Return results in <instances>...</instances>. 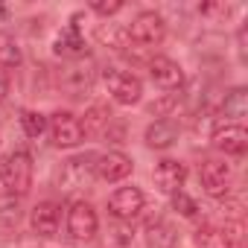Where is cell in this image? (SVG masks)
<instances>
[{"instance_id":"obj_25","label":"cell","mask_w":248,"mask_h":248,"mask_svg":"<svg viewBox=\"0 0 248 248\" xmlns=\"http://www.w3.org/2000/svg\"><path fill=\"white\" fill-rule=\"evenodd\" d=\"M172 210L181 213L184 219H193V216L199 213V204H196L193 196H187L184 190H178V193H172Z\"/></svg>"},{"instance_id":"obj_6","label":"cell","mask_w":248,"mask_h":248,"mask_svg":"<svg viewBox=\"0 0 248 248\" xmlns=\"http://www.w3.org/2000/svg\"><path fill=\"white\" fill-rule=\"evenodd\" d=\"M93 178H96V155H93V152H88V155H73L70 161H64L62 175H59V181H62L64 190H82V187H88Z\"/></svg>"},{"instance_id":"obj_30","label":"cell","mask_w":248,"mask_h":248,"mask_svg":"<svg viewBox=\"0 0 248 248\" xmlns=\"http://www.w3.org/2000/svg\"><path fill=\"white\" fill-rule=\"evenodd\" d=\"M6 15H9V9H6V6H0V18H6Z\"/></svg>"},{"instance_id":"obj_4","label":"cell","mask_w":248,"mask_h":248,"mask_svg":"<svg viewBox=\"0 0 248 248\" xmlns=\"http://www.w3.org/2000/svg\"><path fill=\"white\" fill-rule=\"evenodd\" d=\"M47 132L53 146L59 149H73L82 143V126H79V117L70 111H53L47 120Z\"/></svg>"},{"instance_id":"obj_19","label":"cell","mask_w":248,"mask_h":248,"mask_svg":"<svg viewBox=\"0 0 248 248\" xmlns=\"http://www.w3.org/2000/svg\"><path fill=\"white\" fill-rule=\"evenodd\" d=\"M222 114H225V117H231V123L242 120V117L248 114V91H245V88H233L231 93H225Z\"/></svg>"},{"instance_id":"obj_14","label":"cell","mask_w":248,"mask_h":248,"mask_svg":"<svg viewBox=\"0 0 248 248\" xmlns=\"http://www.w3.org/2000/svg\"><path fill=\"white\" fill-rule=\"evenodd\" d=\"M30 222H32V231L38 236H56L59 233V225H62V207L56 202H38L32 207Z\"/></svg>"},{"instance_id":"obj_8","label":"cell","mask_w":248,"mask_h":248,"mask_svg":"<svg viewBox=\"0 0 248 248\" xmlns=\"http://www.w3.org/2000/svg\"><path fill=\"white\" fill-rule=\"evenodd\" d=\"M67 231H70V236L79 239V242H88V239L96 236L99 219H96V210H93L85 199H76V202L70 204V210H67Z\"/></svg>"},{"instance_id":"obj_20","label":"cell","mask_w":248,"mask_h":248,"mask_svg":"<svg viewBox=\"0 0 248 248\" xmlns=\"http://www.w3.org/2000/svg\"><path fill=\"white\" fill-rule=\"evenodd\" d=\"M146 242H149V248H175L178 233L170 222H155L146 231Z\"/></svg>"},{"instance_id":"obj_28","label":"cell","mask_w":248,"mask_h":248,"mask_svg":"<svg viewBox=\"0 0 248 248\" xmlns=\"http://www.w3.org/2000/svg\"><path fill=\"white\" fill-rule=\"evenodd\" d=\"M111 233H114V242H117V245H129V242H132V225H129V222L114 225Z\"/></svg>"},{"instance_id":"obj_2","label":"cell","mask_w":248,"mask_h":248,"mask_svg":"<svg viewBox=\"0 0 248 248\" xmlns=\"http://www.w3.org/2000/svg\"><path fill=\"white\" fill-rule=\"evenodd\" d=\"M59 85H62V91H64L67 96H73V99L88 96V93L93 91V85H96V64L88 62V59H79V62H73V64H67V67L59 73Z\"/></svg>"},{"instance_id":"obj_18","label":"cell","mask_w":248,"mask_h":248,"mask_svg":"<svg viewBox=\"0 0 248 248\" xmlns=\"http://www.w3.org/2000/svg\"><path fill=\"white\" fill-rule=\"evenodd\" d=\"M93 35H96L99 44H105V47H111V50H126V47L132 44L129 27H123V24H96Z\"/></svg>"},{"instance_id":"obj_15","label":"cell","mask_w":248,"mask_h":248,"mask_svg":"<svg viewBox=\"0 0 248 248\" xmlns=\"http://www.w3.org/2000/svg\"><path fill=\"white\" fill-rule=\"evenodd\" d=\"M53 53L62 56V59H76V62L85 56V38H82V32H79L76 15H73V24L64 27V30L56 35V41H53Z\"/></svg>"},{"instance_id":"obj_21","label":"cell","mask_w":248,"mask_h":248,"mask_svg":"<svg viewBox=\"0 0 248 248\" xmlns=\"http://www.w3.org/2000/svg\"><path fill=\"white\" fill-rule=\"evenodd\" d=\"M21 62H24V53H21V44L15 41V35L0 32V70L3 67H21Z\"/></svg>"},{"instance_id":"obj_7","label":"cell","mask_w":248,"mask_h":248,"mask_svg":"<svg viewBox=\"0 0 248 248\" xmlns=\"http://www.w3.org/2000/svg\"><path fill=\"white\" fill-rule=\"evenodd\" d=\"M164 35H167V21L158 12H140L129 27V38L140 47H155L164 41Z\"/></svg>"},{"instance_id":"obj_9","label":"cell","mask_w":248,"mask_h":248,"mask_svg":"<svg viewBox=\"0 0 248 248\" xmlns=\"http://www.w3.org/2000/svg\"><path fill=\"white\" fill-rule=\"evenodd\" d=\"M202 187L213 196V199H225L228 190H231V164L228 161H219V158H207L202 164Z\"/></svg>"},{"instance_id":"obj_10","label":"cell","mask_w":248,"mask_h":248,"mask_svg":"<svg viewBox=\"0 0 248 248\" xmlns=\"http://www.w3.org/2000/svg\"><path fill=\"white\" fill-rule=\"evenodd\" d=\"M210 140L225 155H245V149H248V132L239 123H219L210 135Z\"/></svg>"},{"instance_id":"obj_13","label":"cell","mask_w":248,"mask_h":248,"mask_svg":"<svg viewBox=\"0 0 248 248\" xmlns=\"http://www.w3.org/2000/svg\"><path fill=\"white\" fill-rule=\"evenodd\" d=\"M149 73H152V79H155L161 88H167V91H178V88L184 85V70H181V64L172 62V59H167V56L149 59Z\"/></svg>"},{"instance_id":"obj_3","label":"cell","mask_w":248,"mask_h":248,"mask_svg":"<svg viewBox=\"0 0 248 248\" xmlns=\"http://www.w3.org/2000/svg\"><path fill=\"white\" fill-rule=\"evenodd\" d=\"M102 79H105V88H108V93H111L114 102H120V105H138V102H140V96H143V82H140L135 73L108 67V70L102 73Z\"/></svg>"},{"instance_id":"obj_27","label":"cell","mask_w":248,"mask_h":248,"mask_svg":"<svg viewBox=\"0 0 248 248\" xmlns=\"http://www.w3.org/2000/svg\"><path fill=\"white\" fill-rule=\"evenodd\" d=\"M123 9V3L120 0H111V3H105V0H96V3H91V12H96V15H102V18H108V15H117Z\"/></svg>"},{"instance_id":"obj_16","label":"cell","mask_w":248,"mask_h":248,"mask_svg":"<svg viewBox=\"0 0 248 248\" xmlns=\"http://www.w3.org/2000/svg\"><path fill=\"white\" fill-rule=\"evenodd\" d=\"M79 126H82V138H99V135H105L108 126H111V111H108V105L93 102V105L82 114Z\"/></svg>"},{"instance_id":"obj_1","label":"cell","mask_w":248,"mask_h":248,"mask_svg":"<svg viewBox=\"0 0 248 248\" xmlns=\"http://www.w3.org/2000/svg\"><path fill=\"white\" fill-rule=\"evenodd\" d=\"M0 181L9 196H27L32 187V158L27 152H12L0 167Z\"/></svg>"},{"instance_id":"obj_11","label":"cell","mask_w":248,"mask_h":248,"mask_svg":"<svg viewBox=\"0 0 248 248\" xmlns=\"http://www.w3.org/2000/svg\"><path fill=\"white\" fill-rule=\"evenodd\" d=\"M132 170H135V164H132V158H129L126 152L111 149V152L96 155V175H99L102 181H108V184L129 178V175H132Z\"/></svg>"},{"instance_id":"obj_23","label":"cell","mask_w":248,"mask_h":248,"mask_svg":"<svg viewBox=\"0 0 248 248\" xmlns=\"http://www.w3.org/2000/svg\"><path fill=\"white\" fill-rule=\"evenodd\" d=\"M21 126H24L27 138H41L47 132V117L41 111H24L21 114Z\"/></svg>"},{"instance_id":"obj_17","label":"cell","mask_w":248,"mask_h":248,"mask_svg":"<svg viewBox=\"0 0 248 248\" xmlns=\"http://www.w3.org/2000/svg\"><path fill=\"white\" fill-rule=\"evenodd\" d=\"M143 140H146L149 149H170L178 140V126L172 120H155L152 126H146Z\"/></svg>"},{"instance_id":"obj_22","label":"cell","mask_w":248,"mask_h":248,"mask_svg":"<svg viewBox=\"0 0 248 248\" xmlns=\"http://www.w3.org/2000/svg\"><path fill=\"white\" fill-rule=\"evenodd\" d=\"M21 216H24V210H21L18 196H9V193L0 196V225H3V228H15L21 222Z\"/></svg>"},{"instance_id":"obj_5","label":"cell","mask_w":248,"mask_h":248,"mask_svg":"<svg viewBox=\"0 0 248 248\" xmlns=\"http://www.w3.org/2000/svg\"><path fill=\"white\" fill-rule=\"evenodd\" d=\"M143 204H146V196H143V190L135 187V184L117 187V190L111 193V199H108V210H111V216H114L117 222H132L135 216H140Z\"/></svg>"},{"instance_id":"obj_26","label":"cell","mask_w":248,"mask_h":248,"mask_svg":"<svg viewBox=\"0 0 248 248\" xmlns=\"http://www.w3.org/2000/svg\"><path fill=\"white\" fill-rule=\"evenodd\" d=\"M178 99H181V93H164L161 99H155V102L149 105V114H155V117L167 120V117L172 114V108L178 105Z\"/></svg>"},{"instance_id":"obj_24","label":"cell","mask_w":248,"mask_h":248,"mask_svg":"<svg viewBox=\"0 0 248 248\" xmlns=\"http://www.w3.org/2000/svg\"><path fill=\"white\" fill-rule=\"evenodd\" d=\"M196 245H199V248H231V245L225 242L222 231L213 228V225H204V228L196 231Z\"/></svg>"},{"instance_id":"obj_29","label":"cell","mask_w":248,"mask_h":248,"mask_svg":"<svg viewBox=\"0 0 248 248\" xmlns=\"http://www.w3.org/2000/svg\"><path fill=\"white\" fill-rule=\"evenodd\" d=\"M6 96H9V76L0 70V102H3Z\"/></svg>"},{"instance_id":"obj_12","label":"cell","mask_w":248,"mask_h":248,"mask_svg":"<svg viewBox=\"0 0 248 248\" xmlns=\"http://www.w3.org/2000/svg\"><path fill=\"white\" fill-rule=\"evenodd\" d=\"M152 181H155V187L161 190V193H178L181 187H184V181H187V167L181 164V161H175V158H164L158 167H155V172H152Z\"/></svg>"}]
</instances>
